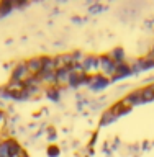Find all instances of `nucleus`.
Here are the masks:
<instances>
[{
  "mask_svg": "<svg viewBox=\"0 0 154 157\" xmlns=\"http://www.w3.org/2000/svg\"><path fill=\"white\" fill-rule=\"evenodd\" d=\"M7 144H8V152H10V157H20L23 154L25 147L20 141H17L15 137H10L7 139Z\"/></svg>",
  "mask_w": 154,
  "mask_h": 157,
  "instance_id": "nucleus-10",
  "label": "nucleus"
},
{
  "mask_svg": "<svg viewBox=\"0 0 154 157\" xmlns=\"http://www.w3.org/2000/svg\"><path fill=\"white\" fill-rule=\"evenodd\" d=\"M116 120H118L116 115H113V113L110 111V108H107V110L102 113L100 120H98V126H100V128H105V126H108V124H113Z\"/></svg>",
  "mask_w": 154,
  "mask_h": 157,
  "instance_id": "nucleus-16",
  "label": "nucleus"
},
{
  "mask_svg": "<svg viewBox=\"0 0 154 157\" xmlns=\"http://www.w3.org/2000/svg\"><path fill=\"white\" fill-rule=\"evenodd\" d=\"M7 118H8V115L5 113L3 110H0V126L2 124H5V121H7Z\"/></svg>",
  "mask_w": 154,
  "mask_h": 157,
  "instance_id": "nucleus-24",
  "label": "nucleus"
},
{
  "mask_svg": "<svg viewBox=\"0 0 154 157\" xmlns=\"http://www.w3.org/2000/svg\"><path fill=\"white\" fill-rule=\"evenodd\" d=\"M72 62L74 64H82L84 61V57H85V54H84L82 51H72Z\"/></svg>",
  "mask_w": 154,
  "mask_h": 157,
  "instance_id": "nucleus-21",
  "label": "nucleus"
},
{
  "mask_svg": "<svg viewBox=\"0 0 154 157\" xmlns=\"http://www.w3.org/2000/svg\"><path fill=\"white\" fill-rule=\"evenodd\" d=\"M103 10H105V7H103L102 3H92L90 7H89V13L90 15H98V13H102Z\"/></svg>",
  "mask_w": 154,
  "mask_h": 157,
  "instance_id": "nucleus-20",
  "label": "nucleus"
},
{
  "mask_svg": "<svg viewBox=\"0 0 154 157\" xmlns=\"http://www.w3.org/2000/svg\"><path fill=\"white\" fill-rule=\"evenodd\" d=\"M144 56H146V57H149V59H151V61H154V46H151L149 49H148V51H146V54H144Z\"/></svg>",
  "mask_w": 154,
  "mask_h": 157,
  "instance_id": "nucleus-25",
  "label": "nucleus"
},
{
  "mask_svg": "<svg viewBox=\"0 0 154 157\" xmlns=\"http://www.w3.org/2000/svg\"><path fill=\"white\" fill-rule=\"evenodd\" d=\"M46 154H48V157H59L61 155V147L56 144H49L46 149Z\"/></svg>",
  "mask_w": 154,
  "mask_h": 157,
  "instance_id": "nucleus-19",
  "label": "nucleus"
},
{
  "mask_svg": "<svg viewBox=\"0 0 154 157\" xmlns=\"http://www.w3.org/2000/svg\"><path fill=\"white\" fill-rule=\"evenodd\" d=\"M54 71H56L54 56H48V54L41 56V72H54Z\"/></svg>",
  "mask_w": 154,
  "mask_h": 157,
  "instance_id": "nucleus-14",
  "label": "nucleus"
},
{
  "mask_svg": "<svg viewBox=\"0 0 154 157\" xmlns=\"http://www.w3.org/2000/svg\"><path fill=\"white\" fill-rule=\"evenodd\" d=\"M56 59V69H62V67H71L72 66V54L71 52H59L54 56Z\"/></svg>",
  "mask_w": 154,
  "mask_h": 157,
  "instance_id": "nucleus-12",
  "label": "nucleus"
},
{
  "mask_svg": "<svg viewBox=\"0 0 154 157\" xmlns=\"http://www.w3.org/2000/svg\"><path fill=\"white\" fill-rule=\"evenodd\" d=\"M62 90H64V88L57 87V85L46 87V88H44V95H46V98H48V100H51V101H59V100H61V95H62Z\"/></svg>",
  "mask_w": 154,
  "mask_h": 157,
  "instance_id": "nucleus-15",
  "label": "nucleus"
},
{
  "mask_svg": "<svg viewBox=\"0 0 154 157\" xmlns=\"http://www.w3.org/2000/svg\"><path fill=\"white\" fill-rule=\"evenodd\" d=\"M123 101L126 103L128 106H140L143 105V100H141V92H140V88H136V90H131V92H128L125 97L121 98Z\"/></svg>",
  "mask_w": 154,
  "mask_h": 157,
  "instance_id": "nucleus-8",
  "label": "nucleus"
},
{
  "mask_svg": "<svg viewBox=\"0 0 154 157\" xmlns=\"http://www.w3.org/2000/svg\"><path fill=\"white\" fill-rule=\"evenodd\" d=\"M110 78H107V77H103L102 74H93V75H90V82H89V90L90 92H102V90H105V88L110 85Z\"/></svg>",
  "mask_w": 154,
  "mask_h": 157,
  "instance_id": "nucleus-3",
  "label": "nucleus"
},
{
  "mask_svg": "<svg viewBox=\"0 0 154 157\" xmlns=\"http://www.w3.org/2000/svg\"><path fill=\"white\" fill-rule=\"evenodd\" d=\"M0 142H2V137H0Z\"/></svg>",
  "mask_w": 154,
  "mask_h": 157,
  "instance_id": "nucleus-27",
  "label": "nucleus"
},
{
  "mask_svg": "<svg viewBox=\"0 0 154 157\" xmlns=\"http://www.w3.org/2000/svg\"><path fill=\"white\" fill-rule=\"evenodd\" d=\"M0 157H10L7 141H2V142H0Z\"/></svg>",
  "mask_w": 154,
  "mask_h": 157,
  "instance_id": "nucleus-22",
  "label": "nucleus"
},
{
  "mask_svg": "<svg viewBox=\"0 0 154 157\" xmlns=\"http://www.w3.org/2000/svg\"><path fill=\"white\" fill-rule=\"evenodd\" d=\"M89 82H90V75L85 72H79V74H74L71 78H69V83H67V88H72V90H79L82 87H89Z\"/></svg>",
  "mask_w": 154,
  "mask_h": 157,
  "instance_id": "nucleus-4",
  "label": "nucleus"
},
{
  "mask_svg": "<svg viewBox=\"0 0 154 157\" xmlns=\"http://www.w3.org/2000/svg\"><path fill=\"white\" fill-rule=\"evenodd\" d=\"M82 69L89 75L98 74V56L97 54H85V57L82 61Z\"/></svg>",
  "mask_w": 154,
  "mask_h": 157,
  "instance_id": "nucleus-5",
  "label": "nucleus"
},
{
  "mask_svg": "<svg viewBox=\"0 0 154 157\" xmlns=\"http://www.w3.org/2000/svg\"><path fill=\"white\" fill-rule=\"evenodd\" d=\"M56 137H57L56 129H54V128H48V139L51 142H54V141H56Z\"/></svg>",
  "mask_w": 154,
  "mask_h": 157,
  "instance_id": "nucleus-23",
  "label": "nucleus"
},
{
  "mask_svg": "<svg viewBox=\"0 0 154 157\" xmlns=\"http://www.w3.org/2000/svg\"><path fill=\"white\" fill-rule=\"evenodd\" d=\"M30 75L28 72V67L25 61H18V62H13L12 66V74H10V80L12 83H23V80Z\"/></svg>",
  "mask_w": 154,
  "mask_h": 157,
  "instance_id": "nucleus-2",
  "label": "nucleus"
},
{
  "mask_svg": "<svg viewBox=\"0 0 154 157\" xmlns=\"http://www.w3.org/2000/svg\"><path fill=\"white\" fill-rule=\"evenodd\" d=\"M72 75V69L71 67H62L56 69V85L61 88H66L69 83V78Z\"/></svg>",
  "mask_w": 154,
  "mask_h": 157,
  "instance_id": "nucleus-7",
  "label": "nucleus"
},
{
  "mask_svg": "<svg viewBox=\"0 0 154 157\" xmlns=\"http://www.w3.org/2000/svg\"><path fill=\"white\" fill-rule=\"evenodd\" d=\"M28 7V2H15V8H23Z\"/></svg>",
  "mask_w": 154,
  "mask_h": 157,
  "instance_id": "nucleus-26",
  "label": "nucleus"
},
{
  "mask_svg": "<svg viewBox=\"0 0 154 157\" xmlns=\"http://www.w3.org/2000/svg\"><path fill=\"white\" fill-rule=\"evenodd\" d=\"M110 111L113 113V115H116V118H120V116L128 115V113L131 111V106H128L123 100H118V101H115L110 106Z\"/></svg>",
  "mask_w": 154,
  "mask_h": 157,
  "instance_id": "nucleus-11",
  "label": "nucleus"
},
{
  "mask_svg": "<svg viewBox=\"0 0 154 157\" xmlns=\"http://www.w3.org/2000/svg\"><path fill=\"white\" fill-rule=\"evenodd\" d=\"M13 10H15V2L13 0H2V2H0V18L8 17Z\"/></svg>",
  "mask_w": 154,
  "mask_h": 157,
  "instance_id": "nucleus-18",
  "label": "nucleus"
},
{
  "mask_svg": "<svg viewBox=\"0 0 154 157\" xmlns=\"http://www.w3.org/2000/svg\"><path fill=\"white\" fill-rule=\"evenodd\" d=\"M108 56H110V59L115 64H121V62H128V56H126V52H125V49L120 48V46H116V48H113L110 52H107Z\"/></svg>",
  "mask_w": 154,
  "mask_h": 157,
  "instance_id": "nucleus-13",
  "label": "nucleus"
},
{
  "mask_svg": "<svg viewBox=\"0 0 154 157\" xmlns=\"http://www.w3.org/2000/svg\"><path fill=\"white\" fill-rule=\"evenodd\" d=\"M116 72V64L110 59L108 54H100L98 56V74H102L103 77L112 78Z\"/></svg>",
  "mask_w": 154,
  "mask_h": 157,
  "instance_id": "nucleus-1",
  "label": "nucleus"
},
{
  "mask_svg": "<svg viewBox=\"0 0 154 157\" xmlns=\"http://www.w3.org/2000/svg\"><path fill=\"white\" fill-rule=\"evenodd\" d=\"M140 92H141L143 105H144V103L154 101V85H144L143 88H140Z\"/></svg>",
  "mask_w": 154,
  "mask_h": 157,
  "instance_id": "nucleus-17",
  "label": "nucleus"
},
{
  "mask_svg": "<svg viewBox=\"0 0 154 157\" xmlns=\"http://www.w3.org/2000/svg\"><path fill=\"white\" fill-rule=\"evenodd\" d=\"M131 75H133V72H131L130 64H128V62H121V64H116V72H115V75L110 78V82L116 83V82H121V80H125V78L131 77Z\"/></svg>",
  "mask_w": 154,
  "mask_h": 157,
  "instance_id": "nucleus-6",
  "label": "nucleus"
},
{
  "mask_svg": "<svg viewBox=\"0 0 154 157\" xmlns=\"http://www.w3.org/2000/svg\"><path fill=\"white\" fill-rule=\"evenodd\" d=\"M152 46H154V44H152Z\"/></svg>",
  "mask_w": 154,
  "mask_h": 157,
  "instance_id": "nucleus-28",
  "label": "nucleus"
},
{
  "mask_svg": "<svg viewBox=\"0 0 154 157\" xmlns=\"http://www.w3.org/2000/svg\"><path fill=\"white\" fill-rule=\"evenodd\" d=\"M28 67V72L30 75H38L39 72H41V56H33V57H28L26 61H25Z\"/></svg>",
  "mask_w": 154,
  "mask_h": 157,
  "instance_id": "nucleus-9",
  "label": "nucleus"
}]
</instances>
